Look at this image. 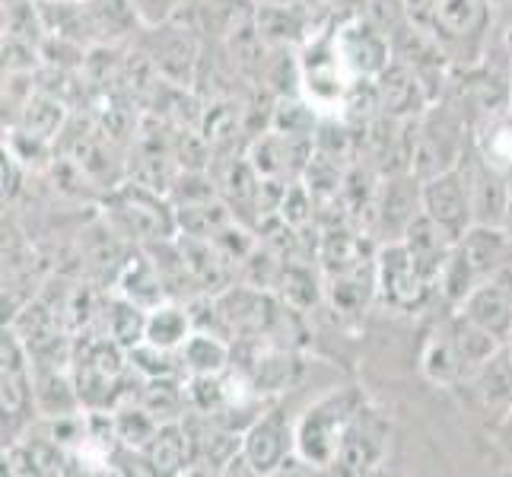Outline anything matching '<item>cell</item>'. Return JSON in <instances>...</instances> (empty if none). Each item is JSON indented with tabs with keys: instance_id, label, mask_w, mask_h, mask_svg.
<instances>
[{
	"instance_id": "816d5d0a",
	"label": "cell",
	"mask_w": 512,
	"mask_h": 477,
	"mask_svg": "<svg viewBox=\"0 0 512 477\" xmlns=\"http://www.w3.org/2000/svg\"><path fill=\"white\" fill-rule=\"evenodd\" d=\"M497 39H500V48H503V55L512 61V4L506 7L503 13V20H500V29H497Z\"/></svg>"
},
{
	"instance_id": "1f68e13d",
	"label": "cell",
	"mask_w": 512,
	"mask_h": 477,
	"mask_svg": "<svg viewBox=\"0 0 512 477\" xmlns=\"http://www.w3.org/2000/svg\"><path fill=\"white\" fill-rule=\"evenodd\" d=\"M376 264L360 271H347V274H334L328 277V296L338 312H363V306L369 303V296L376 290Z\"/></svg>"
},
{
	"instance_id": "d590c367",
	"label": "cell",
	"mask_w": 512,
	"mask_h": 477,
	"mask_svg": "<svg viewBox=\"0 0 512 477\" xmlns=\"http://www.w3.org/2000/svg\"><path fill=\"white\" fill-rule=\"evenodd\" d=\"M245 125V112L239 109V102L233 99H220L214 105H207L204 115H201V134L210 140V147H226L242 134Z\"/></svg>"
},
{
	"instance_id": "60d3db41",
	"label": "cell",
	"mask_w": 512,
	"mask_h": 477,
	"mask_svg": "<svg viewBox=\"0 0 512 477\" xmlns=\"http://www.w3.org/2000/svg\"><path fill=\"white\" fill-rule=\"evenodd\" d=\"M229 55H233V64L242 74H261L268 58H264V35L258 32V23H245L233 29V35H229Z\"/></svg>"
},
{
	"instance_id": "7c38bea8",
	"label": "cell",
	"mask_w": 512,
	"mask_h": 477,
	"mask_svg": "<svg viewBox=\"0 0 512 477\" xmlns=\"http://www.w3.org/2000/svg\"><path fill=\"white\" fill-rule=\"evenodd\" d=\"M385 436H388L385 420L373 411H366L360 404L347 433H344V443H341L334 468L344 474H369L385 455Z\"/></svg>"
},
{
	"instance_id": "bcb514c9",
	"label": "cell",
	"mask_w": 512,
	"mask_h": 477,
	"mask_svg": "<svg viewBox=\"0 0 512 477\" xmlns=\"http://www.w3.org/2000/svg\"><path fill=\"white\" fill-rule=\"evenodd\" d=\"M188 401H191V408L194 411H201V414H207V417H214V414H220L226 404H229V398H226V388H223V382H220V373L217 376H191V382H188Z\"/></svg>"
},
{
	"instance_id": "836d02e7",
	"label": "cell",
	"mask_w": 512,
	"mask_h": 477,
	"mask_svg": "<svg viewBox=\"0 0 512 477\" xmlns=\"http://www.w3.org/2000/svg\"><path fill=\"white\" fill-rule=\"evenodd\" d=\"M474 376H478L487 408L512 414V360L506 357V350H500L497 357L484 363Z\"/></svg>"
},
{
	"instance_id": "5bb4252c",
	"label": "cell",
	"mask_w": 512,
	"mask_h": 477,
	"mask_svg": "<svg viewBox=\"0 0 512 477\" xmlns=\"http://www.w3.org/2000/svg\"><path fill=\"white\" fill-rule=\"evenodd\" d=\"M458 105H465V109H458L465 118L474 115L484 125H493V121H500L512 112V86L497 70L474 67L458 83Z\"/></svg>"
},
{
	"instance_id": "f5cc1de1",
	"label": "cell",
	"mask_w": 512,
	"mask_h": 477,
	"mask_svg": "<svg viewBox=\"0 0 512 477\" xmlns=\"http://www.w3.org/2000/svg\"><path fill=\"white\" fill-rule=\"evenodd\" d=\"M503 350H506V357H509V360H512V334H509V341H506V344H503Z\"/></svg>"
},
{
	"instance_id": "83f0119b",
	"label": "cell",
	"mask_w": 512,
	"mask_h": 477,
	"mask_svg": "<svg viewBox=\"0 0 512 477\" xmlns=\"http://www.w3.org/2000/svg\"><path fill=\"white\" fill-rule=\"evenodd\" d=\"M366 249L369 242L357 233H347V229H331L322 239V264L328 277L334 274H347V271H360V268H369V258H366Z\"/></svg>"
},
{
	"instance_id": "4fadbf2b",
	"label": "cell",
	"mask_w": 512,
	"mask_h": 477,
	"mask_svg": "<svg viewBox=\"0 0 512 477\" xmlns=\"http://www.w3.org/2000/svg\"><path fill=\"white\" fill-rule=\"evenodd\" d=\"M379 86V102H382V115L388 118H420L430 109V93L423 86L420 74L401 58H392L382 74L376 77Z\"/></svg>"
},
{
	"instance_id": "603a6c76",
	"label": "cell",
	"mask_w": 512,
	"mask_h": 477,
	"mask_svg": "<svg viewBox=\"0 0 512 477\" xmlns=\"http://www.w3.org/2000/svg\"><path fill=\"white\" fill-rule=\"evenodd\" d=\"M144 455L153 474H179L194 458V436L182 420L160 423V430L150 439Z\"/></svg>"
},
{
	"instance_id": "ffe728a7",
	"label": "cell",
	"mask_w": 512,
	"mask_h": 477,
	"mask_svg": "<svg viewBox=\"0 0 512 477\" xmlns=\"http://www.w3.org/2000/svg\"><path fill=\"white\" fill-rule=\"evenodd\" d=\"M401 242H404V249L411 252V258H414L417 268L436 284V280H439V271L446 268V261H449V255H452V249H455V239H452L433 217L420 214V217L411 223L408 233H404Z\"/></svg>"
},
{
	"instance_id": "f1b7e54d",
	"label": "cell",
	"mask_w": 512,
	"mask_h": 477,
	"mask_svg": "<svg viewBox=\"0 0 512 477\" xmlns=\"http://www.w3.org/2000/svg\"><path fill=\"white\" fill-rule=\"evenodd\" d=\"M220 194L226 204L236 210H258L261 207V175L249 159H229L220 175Z\"/></svg>"
},
{
	"instance_id": "7bdbcfd3",
	"label": "cell",
	"mask_w": 512,
	"mask_h": 477,
	"mask_svg": "<svg viewBox=\"0 0 512 477\" xmlns=\"http://www.w3.org/2000/svg\"><path fill=\"white\" fill-rule=\"evenodd\" d=\"M258 32L264 35L268 42H293L296 32L303 29V16H299L296 7H284V4H264L258 7Z\"/></svg>"
},
{
	"instance_id": "ab89813d",
	"label": "cell",
	"mask_w": 512,
	"mask_h": 477,
	"mask_svg": "<svg viewBox=\"0 0 512 477\" xmlns=\"http://www.w3.org/2000/svg\"><path fill=\"white\" fill-rule=\"evenodd\" d=\"M478 284H481L478 274L471 271L468 258L462 255V249H458V242H455V249H452V255L446 261V268L439 271V280H436L439 293H443L452 306H462L465 299H468V293L478 287Z\"/></svg>"
},
{
	"instance_id": "d4e9b609",
	"label": "cell",
	"mask_w": 512,
	"mask_h": 477,
	"mask_svg": "<svg viewBox=\"0 0 512 477\" xmlns=\"http://www.w3.org/2000/svg\"><path fill=\"white\" fill-rule=\"evenodd\" d=\"M80 388L67 376L58 373V366H39L35 369V411L45 417H67L77 411Z\"/></svg>"
},
{
	"instance_id": "ba28073f",
	"label": "cell",
	"mask_w": 512,
	"mask_h": 477,
	"mask_svg": "<svg viewBox=\"0 0 512 477\" xmlns=\"http://www.w3.org/2000/svg\"><path fill=\"white\" fill-rule=\"evenodd\" d=\"M423 214V179L414 172L385 175L376 194L373 226L385 242H401L411 223Z\"/></svg>"
},
{
	"instance_id": "4dcf8cb0",
	"label": "cell",
	"mask_w": 512,
	"mask_h": 477,
	"mask_svg": "<svg viewBox=\"0 0 512 477\" xmlns=\"http://www.w3.org/2000/svg\"><path fill=\"white\" fill-rule=\"evenodd\" d=\"M191 436H194L191 465L204 462L210 471H229V465L242 455V443H245V436H236L233 430H220V427H210Z\"/></svg>"
},
{
	"instance_id": "e0dca14e",
	"label": "cell",
	"mask_w": 512,
	"mask_h": 477,
	"mask_svg": "<svg viewBox=\"0 0 512 477\" xmlns=\"http://www.w3.org/2000/svg\"><path fill=\"white\" fill-rule=\"evenodd\" d=\"M115 287L121 296L131 299V303L153 312L156 306H163L169 284L160 271V264H156L147 252H131L125 258V264H121V271L115 274Z\"/></svg>"
},
{
	"instance_id": "ee69618b",
	"label": "cell",
	"mask_w": 512,
	"mask_h": 477,
	"mask_svg": "<svg viewBox=\"0 0 512 477\" xmlns=\"http://www.w3.org/2000/svg\"><path fill=\"white\" fill-rule=\"evenodd\" d=\"M271 128L290 137H312L315 134V115L309 105H303L293 96H277L271 112Z\"/></svg>"
},
{
	"instance_id": "2e32d148",
	"label": "cell",
	"mask_w": 512,
	"mask_h": 477,
	"mask_svg": "<svg viewBox=\"0 0 512 477\" xmlns=\"http://www.w3.org/2000/svg\"><path fill=\"white\" fill-rule=\"evenodd\" d=\"M458 249L468 258L471 271L478 280L500 277L512 261V233L506 226L474 223L468 233L458 239Z\"/></svg>"
},
{
	"instance_id": "681fc988",
	"label": "cell",
	"mask_w": 512,
	"mask_h": 477,
	"mask_svg": "<svg viewBox=\"0 0 512 477\" xmlns=\"http://www.w3.org/2000/svg\"><path fill=\"white\" fill-rule=\"evenodd\" d=\"M23 182V169H20V156L4 150V201H13L16 191Z\"/></svg>"
},
{
	"instance_id": "8fae6325",
	"label": "cell",
	"mask_w": 512,
	"mask_h": 477,
	"mask_svg": "<svg viewBox=\"0 0 512 477\" xmlns=\"http://www.w3.org/2000/svg\"><path fill=\"white\" fill-rule=\"evenodd\" d=\"M290 449H296V433L290 430L287 414L280 408L261 414L249 427V433H245V443H242V455H245V462H249L252 474L280 471Z\"/></svg>"
},
{
	"instance_id": "f6af8a7d",
	"label": "cell",
	"mask_w": 512,
	"mask_h": 477,
	"mask_svg": "<svg viewBox=\"0 0 512 477\" xmlns=\"http://www.w3.org/2000/svg\"><path fill=\"white\" fill-rule=\"evenodd\" d=\"M128 353H131V366L147 379H175V373H179V363H182V353H179V357H172V350L156 347L150 341L137 344Z\"/></svg>"
},
{
	"instance_id": "f35d334b",
	"label": "cell",
	"mask_w": 512,
	"mask_h": 477,
	"mask_svg": "<svg viewBox=\"0 0 512 477\" xmlns=\"http://www.w3.org/2000/svg\"><path fill=\"white\" fill-rule=\"evenodd\" d=\"M344 115H347V125L353 128H366L369 121H376L382 115V102H379V86L373 80H353L347 90H344Z\"/></svg>"
},
{
	"instance_id": "4316f807",
	"label": "cell",
	"mask_w": 512,
	"mask_h": 477,
	"mask_svg": "<svg viewBox=\"0 0 512 477\" xmlns=\"http://www.w3.org/2000/svg\"><path fill=\"white\" fill-rule=\"evenodd\" d=\"M341 51H338V42H319L309 48V55L303 61V80L309 83V90L315 96H344L347 86H341V77H338V64H341Z\"/></svg>"
},
{
	"instance_id": "c3c4849f",
	"label": "cell",
	"mask_w": 512,
	"mask_h": 477,
	"mask_svg": "<svg viewBox=\"0 0 512 477\" xmlns=\"http://www.w3.org/2000/svg\"><path fill=\"white\" fill-rule=\"evenodd\" d=\"M134 10L144 26H166L179 13V0H134Z\"/></svg>"
},
{
	"instance_id": "6da1fadb",
	"label": "cell",
	"mask_w": 512,
	"mask_h": 477,
	"mask_svg": "<svg viewBox=\"0 0 512 477\" xmlns=\"http://www.w3.org/2000/svg\"><path fill=\"white\" fill-rule=\"evenodd\" d=\"M105 204H109V214L118 226V233H125L128 239L153 245V242L175 239V233H179L175 204L163 198L156 188L137 179L128 185H115Z\"/></svg>"
},
{
	"instance_id": "f907efd6",
	"label": "cell",
	"mask_w": 512,
	"mask_h": 477,
	"mask_svg": "<svg viewBox=\"0 0 512 477\" xmlns=\"http://www.w3.org/2000/svg\"><path fill=\"white\" fill-rule=\"evenodd\" d=\"M430 10H433V0H404V13H408V20L417 26L430 29Z\"/></svg>"
},
{
	"instance_id": "d6a6232c",
	"label": "cell",
	"mask_w": 512,
	"mask_h": 477,
	"mask_svg": "<svg viewBox=\"0 0 512 477\" xmlns=\"http://www.w3.org/2000/svg\"><path fill=\"white\" fill-rule=\"evenodd\" d=\"M147 309L131 303V299L118 296L109 303V312H105V325H109V338L115 344H121L125 350H134L137 344L147 341Z\"/></svg>"
},
{
	"instance_id": "11a10c76",
	"label": "cell",
	"mask_w": 512,
	"mask_h": 477,
	"mask_svg": "<svg viewBox=\"0 0 512 477\" xmlns=\"http://www.w3.org/2000/svg\"><path fill=\"white\" fill-rule=\"evenodd\" d=\"M506 229L512 233V204H509V217H506Z\"/></svg>"
},
{
	"instance_id": "7402d4cb",
	"label": "cell",
	"mask_w": 512,
	"mask_h": 477,
	"mask_svg": "<svg viewBox=\"0 0 512 477\" xmlns=\"http://www.w3.org/2000/svg\"><path fill=\"white\" fill-rule=\"evenodd\" d=\"M420 369L423 376L436 385H455L462 376H468L462 353H458L455 334H452V322H439L430 328L427 341H423V353H420Z\"/></svg>"
},
{
	"instance_id": "cb8c5ba5",
	"label": "cell",
	"mask_w": 512,
	"mask_h": 477,
	"mask_svg": "<svg viewBox=\"0 0 512 477\" xmlns=\"http://www.w3.org/2000/svg\"><path fill=\"white\" fill-rule=\"evenodd\" d=\"M64 102L58 96H51L45 90H35L23 99L20 105V118H16V131L32 137V140H42L48 144L51 137H58L64 131Z\"/></svg>"
},
{
	"instance_id": "b9f144b4",
	"label": "cell",
	"mask_w": 512,
	"mask_h": 477,
	"mask_svg": "<svg viewBox=\"0 0 512 477\" xmlns=\"http://www.w3.org/2000/svg\"><path fill=\"white\" fill-rule=\"evenodd\" d=\"M115 430H118L121 446L144 452L150 446V439L156 436V430H160V420L140 408V404H134V408H121L115 414Z\"/></svg>"
},
{
	"instance_id": "9c48e42d",
	"label": "cell",
	"mask_w": 512,
	"mask_h": 477,
	"mask_svg": "<svg viewBox=\"0 0 512 477\" xmlns=\"http://www.w3.org/2000/svg\"><path fill=\"white\" fill-rule=\"evenodd\" d=\"M490 13V0H433L430 32L443 48L478 45L490 29Z\"/></svg>"
},
{
	"instance_id": "8992f818",
	"label": "cell",
	"mask_w": 512,
	"mask_h": 477,
	"mask_svg": "<svg viewBox=\"0 0 512 477\" xmlns=\"http://www.w3.org/2000/svg\"><path fill=\"white\" fill-rule=\"evenodd\" d=\"M214 303L226 334H239V338H268L280 322V312H284V306H277L268 290L252 284L226 287L214 296Z\"/></svg>"
},
{
	"instance_id": "5b68a950",
	"label": "cell",
	"mask_w": 512,
	"mask_h": 477,
	"mask_svg": "<svg viewBox=\"0 0 512 477\" xmlns=\"http://www.w3.org/2000/svg\"><path fill=\"white\" fill-rule=\"evenodd\" d=\"M376 284L385 296V303L398 312H417L427 306L433 293V280L423 274L404 242H385L376 255Z\"/></svg>"
},
{
	"instance_id": "3957f363",
	"label": "cell",
	"mask_w": 512,
	"mask_h": 477,
	"mask_svg": "<svg viewBox=\"0 0 512 477\" xmlns=\"http://www.w3.org/2000/svg\"><path fill=\"white\" fill-rule=\"evenodd\" d=\"M468 121L449 105H430L417 125V150H414V175L417 179H436L449 169L465 163Z\"/></svg>"
},
{
	"instance_id": "30bf717a",
	"label": "cell",
	"mask_w": 512,
	"mask_h": 477,
	"mask_svg": "<svg viewBox=\"0 0 512 477\" xmlns=\"http://www.w3.org/2000/svg\"><path fill=\"white\" fill-rule=\"evenodd\" d=\"M32 357L23 338L13 328H4L0 341V408L7 417H23L35 408V376H29Z\"/></svg>"
},
{
	"instance_id": "74e56055",
	"label": "cell",
	"mask_w": 512,
	"mask_h": 477,
	"mask_svg": "<svg viewBox=\"0 0 512 477\" xmlns=\"http://www.w3.org/2000/svg\"><path fill=\"white\" fill-rule=\"evenodd\" d=\"M277 284H280V296H284V306H290L293 312H306L315 306V299H319V284H315V277L306 264L287 261Z\"/></svg>"
},
{
	"instance_id": "8d00e7d4",
	"label": "cell",
	"mask_w": 512,
	"mask_h": 477,
	"mask_svg": "<svg viewBox=\"0 0 512 477\" xmlns=\"http://www.w3.org/2000/svg\"><path fill=\"white\" fill-rule=\"evenodd\" d=\"M185 398H188V392H182L175 379H147L137 404L144 411H150L160 423H169V420H179Z\"/></svg>"
},
{
	"instance_id": "484cf974",
	"label": "cell",
	"mask_w": 512,
	"mask_h": 477,
	"mask_svg": "<svg viewBox=\"0 0 512 477\" xmlns=\"http://www.w3.org/2000/svg\"><path fill=\"white\" fill-rule=\"evenodd\" d=\"M449 322H452L455 344H458V353H462L468 373H478L484 363H490L503 350V341L493 338V334L487 328H481L478 322H471L465 312H458L455 318H449Z\"/></svg>"
},
{
	"instance_id": "52a82bcc",
	"label": "cell",
	"mask_w": 512,
	"mask_h": 477,
	"mask_svg": "<svg viewBox=\"0 0 512 477\" xmlns=\"http://www.w3.org/2000/svg\"><path fill=\"white\" fill-rule=\"evenodd\" d=\"M423 214L433 217L458 242L474 226L471 179L468 169H449L436 179L423 182Z\"/></svg>"
},
{
	"instance_id": "9a60e30c",
	"label": "cell",
	"mask_w": 512,
	"mask_h": 477,
	"mask_svg": "<svg viewBox=\"0 0 512 477\" xmlns=\"http://www.w3.org/2000/svg\"><path fill=\"white\" fill-rule=\"evenodd\" d=\"M341 58L357 70L360 77H379L392 64V48H388L385 32L373 20H353L338 32Z\"/></svg>"
},
{
	"instance_id": "277c9868",
	"label": "cell",
	"mask_w": 512,
	"mask_h": 477,
	"mask_svg": "<svg viewBox=\"0 0 512 477\" xmlns=\"http://www.w3.org/2000/svg\"><path fill=\"white\" fill-rule=\"evenodd\" d=\"M121 379H125V347L112 338H93L74 353V382L80 398L93 408L115 404Z\"/></svg>"
},
{
	"instance_id": "44dd1931",
	"label": "cell",
	"mask_w": 512,
	"mask_h": 477,
	"mask_svg": "<svg viewBox=\"0 0 512 477\" xmlns=\"http://www.w3.org/2000/svg\"><path fill=\"white\" fill-rule=\"evenodd\" d=\"M182 255H185V268L194 287H201L204 293H223L229 287V261L214 239H201V236H182Z\"/></svg>"
},
{
	"instance_id": "ac0fdd59",
	"label": "cell",
	"mask_w": 512,
	"mask_h": 477,
	"mask_svg": "<svg viewBox=\"0 0 512 477\" xmlns=\"http://www.w3.org/2000/svg\"><path fill=\"white\" fill-rule=\"evenodd\" d=\"M462 312L478 322L481 328H487L497 341H509L512 334V293L500 284L497 277L481 280L478 287L468 293V299L462 303Z\"/></svg>"
},
{
	"instance_id": "f546056e",
	"label": "cell",
	"mask_w": 512,
	"mask_h": 477,
	"mask_svg": "<svg viewBox=\"0 0 512 477\" xmlns=\"http://www.w3.org/2000/svg\"><path fill=\"white\" fill-rule=\"evenodd\" d=\"M229 363V344L220 341V334L191 331V338L182 344V366L191 376H217Z\"/></svg>"
},
{
	"instance_id": "7dc6e473",
	"label": "cell",
	"mask_w": 512,
	"mask_h": 477,
	"mask_svg": "<svg viewBox=\"0 0 512 477\" xmlns=\"http://www.w3.org/2000/svg\"><path fill=\"white\" fill-rule=\"evenodd\" d=\"M35 55H39V45L16 39V35H4V70L7 74H29L35 67Z\"/></svg>"
},
{
	"instance_id": "7a4b0ae2",
	"label": "cell",
	"mask_w": 512,
	"mask_h": 477,
	"mask_svg": "<svg viewBox=\"0 0 512 477\" xmlns=\"http://www.w3.org/2000/svg\"><path fill=\"white\" fill-rule=\"evenodd\" d=\"M357 408H360V395L353 388H344V392H334L322 401H315L296 427V455H303L315 468H328L338 462L344 433Z\"/></svg>"
},
{
	"instance_id": "e575fe53",
	"label": "cell",
	"mask_w": 512,
	"mask_h": 477,
	"mask_svg": "<svg viewBox=\"0 0 512 477\" xmlns=\"http://www.w3.org/2000/svg\"><path fill=\"white\" fill-rule=\"evenodd\" d=\"M191 312L179 306H156L147 318V341L175 350L191 338Z\"/></svg>"
},
{
	"instance_id": "db71d44e",
	"label": "cell",
	"mask_w": 512,
	"mask_h": 477,
	"mask_svg": "<svg viewBox=\"0 0 512 477\" xmlns=\"http://www.w3.org/2000/svg\"><path fill=\"white\" fill-rule=\"evenodd\" d=\"M490 4H493V7H509L512 0H490Z\"/></svg>"
},
{
	"instance_id": "d6986e66",
	"label": "cell",
	"mask_w": 512,
	"mask_h": 477,
	"mask_svg": "<svg viewBox=\"0 0 512 477\" xmlns=\"http://www.w3.org/2000/svg\"><path fill=\"white\" fill-rule=\"evenodd\" d=\"M471 179V207H474V223H490V226H506L512 191L503 169L493 163H484L468 169Z\"/></svg>"
}]
</instances>
